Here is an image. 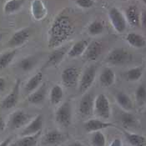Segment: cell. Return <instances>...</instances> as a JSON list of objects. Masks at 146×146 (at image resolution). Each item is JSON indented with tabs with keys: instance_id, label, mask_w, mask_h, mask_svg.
<instances>
[{
	"instance_id": "1",
	"label": "cell",
	"mask_w": 146,
	"mask_h": 146,
	"mask_svg": "<svg viewBox=\"0 0 146 146\" xmlns=\"http://www.w3.org/2000/svg\"><path fill=\"white\" fill-rule=\"evenodd\" d=\"M74 32V25L71 19L67 14L60 13L52 23L49 33L48 45L50 48H58L63 44Z\"/></svg>"
},
{
	"instance_id": "2",
	"label": "cell",
	"mask_w": 146,
	"mask_h": 146,
	"mask_svg": "<svg viewBox=\"0 0 146 146\" xmlns=\"http://www.w3.org/2000/svg\"><path fill=\"white\" fill-rule=\"evenodd\" d=\"M94 113L102 119H109L111 115V107L108 97L104 94H100L94 99Z\"/></svg>"
},
{
	"instance_id": "3",
	"label": "cell",
	"mask_w": 146,
	"mask_h": 146,
	"mask_svg": "<svg viewBox=\"0 0 146 146\" xmlns=\"http://www.w3.org/2000/svg\"><path fill=\"white\" fill-rule=\"evenodd\" d=\"M131 54L123 48L113 49L106 58V62L111 65H123L131 60Z\"/></svg>"
},
{
	"instance_id": "4",
	"label": "cell",
	"mask_w": 146,
	"mask_h": 146,
	"mask_svg": "<svg viewBox=\"0 0 146 146\" xmlns=\"http://www.w3.org/2000/svg\"><path fill=\"white\" fill-rule=\"evenodd\" d=\"M55 121L57 124L68 127L72 123V106L68 101L62 104L55 112Z\"/></svg>"
},
{
	"instance_id": "5",
	"label": "cell",
	"mask_w": 146,
	"mask_h": 146,
	"mask_svg": "<svg viewBox=\"0 0 146 146\" xmlns=\"http://www.w3.org/2000/svg\"><path fill=\"white\" fill-rule=\"evenodd\" d=\"M109 19L110 20L113 28L117 33H124L126 29L127 21L122 12L119 9L113 7L109 11Z\"/></svg>"
},
{
	"instance_id": "6",
	"label": "cell",
	"mask_w": 146,
	"mask_h": 146,
	"mask_svg": "<svg viewBox=\"0 0 146 146\" xmlns=\"http://www.w3.org/2000/svg\"><path fill=\"white\" fill-rule=\"evenodd\" d=\"M96 71H97L96 67L94 65H91L90 67L87 68L84 70V72L83 73L82 77L79 80V92L82 94L86 93L90 90V87L93 85L95 78H96Z\"/></svg>"
},
{
	"instance_id": "7",
	"label": "cell",
	"mask_w": 146,
	"mask_h": 146,
	"mask_svg": "<svg viewBox=\"0 0 146 146\" xmlns=\"http://www.w3.org/2000/svg\"><path fill=\"white\" fill-rule=\"evenodd\" d=\"M20 85H21V80L19 79H16L15 84L11 91L9 92V94L0 103V107L2 109L10 110L18 104L19 98Z\"/></svg>"
},
{
	"instance_id": "8",
	"label": "cell",
	"mask_w": 146,
	"mask_h": 146,
	"mask_svg": "<svg viewBox=\"0 0 146 146\" xmlns=\"http://www.w3.org/2000/svg\"><path fill=\"white\" fill-rule=\"evenodd\" d=\"M30 115L22 110H15L9 117V126L12 129H20L29 122Z\"/></svg>"
},
{
	"instance_id": "9",
	"label": "cell",
	"mask_w": 146,
	"mask_h": 146,
	"mask_svg": "<svg viewBox=\"0 0 146 146\" xmlns=\"http://www.w3.org/2000/svg\"><path fill=\"white\" fill-rule=\"evenodd\" d=\"M79 74L80 70L75 66H68L64 68L61 74V80L63 84L67 88L77 85Z\"/></svg>"
},
{
	"instance_id": "10",
	"label": "cell",
	"mask_w": 146,
	"mask_h": 146,
	"mask_svg": "<svg viewBox=\"0 0 146 146\" xmlns=\"http://www.w3.org/2000/svg\"><path fill=\"white\" fill-rule=\"evenodd\" d=\"M30 37V29L23 28L14 32L8 42V45L10 48H18L24 44Z\"/></svg>"
},
{
	"instance_id": "11",
	"label": "cell",
	"mask_w": 146,
	"mask_h": 146,
	"mask_svg": "<svg viewBox=\"0 0 146 146\" xmlns=\"http://www.w3.org/2000/svg\"><path fill=\"white\" fill-rule=\"evenodd\" d=\"M94 98L90 93H84L79 102V112L85 117H90L94 113Z\"/></svg>"
},
{
	"instance_id": "12",
	"label": "cell",
	"mask_w": 146,
	"mask_h": 146,
	"mask_svg": "<svg viewBox=\"0 0 146 146\" xmlns=\"http://www.w3.org/2000/svg\"><path fill=\"white\" fill-rule=\"evenodd\" d=\"M43 124H44L43 116L40 114L37 115L31 121H29L25 125V127L21 131V136L35 135L38 132H41L42 128H43Z\"/></svg>"
},
{
	"instance_id": "13",
	"label": "cell",
	"mask_w": 146,
	"mask_h": 146,
	"mask_svg": "<svg viewBox=\"0 0 146 146\" xmlns=\"http://www.w3.org/2000/svg\"><path fill=\"white\" fill-rule=\"evenodd\" d=\"M46 95H47V85L45 83H43L37 90H35L29 94L27 98V101L31 104L39 105L44 103Z\"/></svg>"
},
{
	"instance_id": "14",
	"label": "cell",
	"mask_w": 146,
	"mask_h": 146,
	"mask_svg": "<svg viewBox=\"0 0 146 146\" xmlns=\"http://www.w3.org/2000/svg\"><path fill=\"white\" fill-rule=\"evenodd\" d=\"M31 14L35 20L41 21L47 16L48 10L42 0H33L30 5Z\"/></svg>"
},
{
	"instance_id": "15",
	"label": "cell",
	"mask_w": 146,
	"mask_h": 146,
	"mask_svg": "<svg viewBox=\"0 0 146 146\" xmlns=\"http://www.w3.org/2000/svg\"><path fill=\"white\" fill-rule=\"evenodd\" d=\"M110 127H114V124L110 122L103 121L99 119H90L84 124V129L88 133L101 131L102 129H104Z\"/></svg>"
},
{
	"instance_id": "16",
	"label": "cell",
	"mask_w": 146,
	"mask_h": 146,
	"mask_svg": "<svg viewBox=\"0 0 146 146\" xmlns=\"http://www.w3.org/2000/svg\"><path fill=\"white\" fill-rule=\"evenodd\" d=\"M68 48L64 47H59L58 48H55L53 53L48 56L46 63H45L44 68L54 67L58 65L64 58L65 54H67Z\"/></svg>"
},
{
	"instance_id": "17",
	"label": "cell",
	"mask_w": 146,
	"mask_h": 146,
	"mask_svg": "<svg viewBox=\"0 0 146 146\" xmlns=\"http://www.w3.org/2000/svg\"><path fill=\"white\" fill-rule=\"evenodd\" d=\"M103 51V44L100 41H93L89 44L84 54L85 58L90 61H95L101 55Z\"/></svg>"
},
{
	"instance_id": "18",
	"label": "cell",
	"mask_w": 146,
	"mask_h": 146,
	"mask_svg": "<svg viewBox=\"0 0 146 146\" xmlns=\"http://www.w3.org/2000/svg\"><path fill=\"white\" fill-rule=\"evenodd\" d=\"M114 97L117 104L124 111L131 112L134 110V103L132 101L131 98L124 92H121V91L117 92Z\"/></svg>"
},
{
	"instance_id": "19",
	"label": "cell",
	"mask_w": 146,
	"mask_h": 146,
	"mask_svg": "<svg viewBox=\"0 0 146 146\" xmlns=\"http://www.w3.org/2000/svg\"><path fill=\"white\" fill-rule=\"evenodd\" d=\"M64 140V135L58 130H51L47 132L43 139L45 145L54 146L61 144Z\"/></svg>"
},
{
	"instance_id": "20",
	"label": "cell",
	"mask_w": 146,
	"mask_h": 146,
	"mask_svg": "<svg viewBox=\"0 0 146 146\" xmlns=\"http://www.w3.org/2000/svg\"><path fill=\"white\" fill-rule=\"evenodd\" d=\"M42 131L35 135L21 136L19 139L10 144L9 146H37L38 141L41 136Z\"/></svg>"
},
{
	"instance_id": "21",
	"label": "cell",
	"mask_w": 146,
	"mask_h": 146,
	"mask_svg": "<svg viewBox=\"0 0 146 146\" xmlns=\"http://www.w3.org/2000/svg\"><path fill=\"white\" fill-rule=\"evenodd\" d=\"M125 19L132 27H137L140 24V13L138 8L135 5H130L125 11Z\"/></svg>"
},
{
	"instance_id": "22",
	"label": "cell",
	"mask_w": 146,
	"mask_h": 146,
	"mask_svg": "<svg viewBox=\"0 0 146 146\" xmlns=\"http://www.w3.org/2000/svg\"><path fill=\"white\" fill-rule=\"evenodd\" d=\"M89 42L85 39H81L76 42L73 45L70 49L68 51L67 54L69 58H78L84 54L88 45Z\"/></svg>"
},
{
	"instance_id": "23",
	"label": "cell",
	"mask_w": 146,
	"mask_h": 146,
	"mask_svg": "<svg viewBox=\"0 0 146 146\" xmlns=\"http://www.w3.org/2000/svg\"><path fill=\"white\" fill-rule=\"evenodd\" d=\"M44 74L42 72H38L33 75L30 79L27 81L24 86V90L27 94H30L35 90H37L43 83Z\"/></svg>"
},
{
	"instance_id": "24",
	"label": "cell",
	"mask_w": 146,
	"mask_h": 146,
	"mask_svg": "<svg viewBox=\"0 0 146 146\" xmlns=\"http://www.w3.org/2000/svg\"><path fill=\"white\" fill-rule=\"evenodd\" d=\"M100 82L103 87H110L115 82V73L111 68H104L100 75Z\"/></svg>"
},
{
	"instance_id": "25",
	"label": "cell",
	"mask_w": 146,
	"mask_h": 146,
	"mask_svg": "<svg viewBox=\"0 0 146 146\" xmlns=\"http://www.w3.org/2000/svg\"><path fill=\"white\" fill-rule=\"evenodd\" d=\"M25 0H7L3 5V13L7 15L13 14L23 8Z\"/></svg>"
},
{
	"instance_id": "26",
	"label": "cell",
	"mask_w": 146,
	"mask_h": 146,
	"mask_svg": "<svg viewBox=\"0 0 146 146\" xmlns=\"http://www.w3.org/2000/svg\"><path fill=\"white\" fill-rule=\"evenodd\" d=\"M126 41L129 44L136 48H144L146 45V39L141 34L135 32L129 33L126 36Z\"/></svg>"
},
{
	"instance_id": "27",
	"label": "cell",
	"mask_w": 146,
	"mask_h": 146,
	"mask_svg": "<svg viewBox=\"0 0 146 146\" xmlns=\"http://www.w3.org/2000/svg\"><path fill=\"white\" fill-rule=\"evenodd\" d=\"M124 136L131 146H146V138L141 135L124 131Z\"/></svg>"
},
{
	"instance_id": "28",
	"label": "cell",
	"mask_w": 146,
	"mask_h": 146,
	"mask_svg": "<svg viewBox=\"0 0 146 146\" xmlns=\"http://www.w3.org/2000/svg\"><path fill=\"white\" fill-rule=\"evenodd\" d=\"M17 54L16 49L7 50L0 54V69H4L10 65Z\"/></svg>"
},
{
	"instance_id": "29",
	"label": "cell",
	"mask_w": 146,
	"mask_h": 146,
	"mask_svg": "<svg viewBox=\"0 0 146 146\" xmlns=\"http://www.w3.org/2000/svg\"><path fill=\"white\" fill-rule=\"evenodd\" d=\"M37 58L35 56H27L24 57L19 60L18 63V67L23 72L31 71L35 65L37 64Z\"/></svg>"
},
{
	"instance_id": "30",
	"label": "cell",
	"mask_w": 146,
	"mask_h": 146,
	"mask_svg": "<svg viewBox=\"0 0 146 146\" xmlns=\"http://www.w3.org/2000/svg\"><path fill=\"white\" fill-rule=\"evenodd\" d=\"M120 122L124 128H134L138 125V119L131 112L124 111L120 115Z\"/></svg>"
},
{
	"instance_id": "31",
	"label": "cell",
	"mask_w": 146,
	"mask_h": 146,
	"mask_svg": "<svg viewBox=\"0 0 146 146\" xmlns=\"http://www.w3.org/2000/svg\"><path fill=\"white\" fill-rule=\"evenodd\" d=\"M64 97V90L60 85H54L50 91V103L53 105H58Z\"/></svg>"
},
{
	"instance_id": "32",
	"label": "cell",
	"mask_w": 146,
	"mask_h": 146,
	"mask_svg": "<svg viewBox=\"0 0 146 146\" xmlns=\"http://www.w3.org/2000/svg\"><path fill=\"white\" fill-rule=\"evenodd\" d=\"M125 75H126V79L129 81H132V82L138 81L143 75V68L138 66V67L129 68L126 72Z\"/></svg>"
},
{
	"instance_id": "33",
	"label": "cell",
	"mask_w": 146,
	"mask_h": 146,
	"mask_svg": "<svg viewBox=\"0 0 146 146\" xmlns=\"http://www.w3.org/2000/svg\"><path fill=\"white\" fill-rule=\"evenodd\" d=\"M135 100L139 105H143L146 103V84H139L135 90Z\"/></svg>"
},
{
	"instance_id": "34",
	"label": "cell",
	"mask_w": 146,
	"mask_h": 146,
	"mask_svg": "<svg viewBox=\"0 0 146 146\" xmlns=\"http://www.w3.org/2000/svg\"><path fill=\"white\" fill-rule=\"evenodd\" d=\"M104 26L103 23L99 20H94L88 26V33L92 36H96L101 34L104 32Z\"/></svg>"
},
{
	"instance_id": "35",
	"label": "cell",
	"mask_w": 146,
	"mask_h": 146,
	"mask_svg": "<svg viewBox=\"0 0 146 146\" xmlns=\"http://www.w3.org/2000/svg\"><path fill=\"white\" fill-rule=\"evenodd\" d=\"M91 144L93 146H105L106 138L102 131H96L91 133Z\"/></svg>"
},
{
	"instance_id": "36",
	"label": "cell",
	"mask_w": 146,
	"mask_h": 146,
	"mask_svg": "<svg viewBox=\"0 0 146 146\" xmlns=\"http://www.w3.org/2000/svg\"><path fill=\"white\" fill-rule=\"evenodd\" d=\"M75 3L82 9H90L93 7L94 0H75Z\"/></svg>"
},
{
	"instance_id": "37",
	"label": "cell",
	"mask_w": 146,
	"mask_h": 146,
	"mask_svg": "<svg viewBox=\"0 0 146 146\" xmlns=\"http://www.w3.org/2000/svg\"><path fill=\"white\" fill-rule=\"evenodd\" d=\"M140 24L143 28L146 29V12H142L140 14Z\"/></svg>"
},
{
	"instance_id": "38",
	"label": "cell",
	"mask_w": 146,
	"mask_h": 146,
	"mask_svg": "<svg viewBox=\"0 0 146 146\" xmlns=\"http://www.w3.org/2000/svg\"><path fill=\"white\" fill-rule=\"evenodd\" d=\"M110 146H123V142L120 139L116 138L112 141V143L110 145Z\"/></svg>"
},
{
	"instance_id": "39",
	"label": "cell",
	"mask_w": 146,
	"mask_h": 146,
	"mask_svg": "<svg viewBox=\"0 0 146 146\" xmlns=\"http://www.w3.org/2000/svg\"><path fill=\"white\" fill-rule=\"evenodd\" d=\"M6 88V79L3 77H0V93L4 91Z\"/></svg>"
},
{
	"instance_id": "40",
	"label": "cell",
	"mask_w": 146,
	"mask_h": 146,
	"mask_svg": "<svg viewBox=\"0 0 146 146\" xmlns=\"http://www.w3.org/2000/svg\"><path fill=\"white\" fill-rule=\"evenodd\" d=\"M12 142V137H8L0 143V146H9Z\"/></svg>"
},
{
	"instance_id": "41",
	"label": "cell",
	"mask_w": 146,
	"mask_h": 146,
	"mask_svg": "<svg viewBox=\"0 0 146 146\" xmlns=\"http://www.w3.org/2000/svg\"><path fill=\"white\" fill-rule=\"evenodd\" d=\"M6 128V123H5V120L3 119V116L0 115V132L3 131Z\"/></svg>"
},
{
	"instance_id": "42",
	"label": "cell",
	"mask_w": 146,
	"mask_h": 146,
	"mask_svg": "<svg viewBox=\"0 0 146 146\" xmlns=\"http://www.w3.org/2000/svg\"><path fill=\"white\" fill-rule=\"evenodd\" d=\"M68 146H86L84 145V144H82L81 142H79V141H75V142H74V143H72V144H70Z\"/></svg>"
},
{
	"instance_id": "43",
	"label": "cell",
	"mask_w": 146,
	"mask_h": 146,
	"mask_svg": "<svg viewBox=\"0 0 146 146\" xmlns=\"http://www.w3.org/2000/svg\"><path fill=\"white\" fill-rule=\"evenodd\" d=\"M2 38H3V34H2V33L0 32V41L2 40Z\"/></svg>"
},
{
	"instance_id": "44",
	"label": "cell",
	"mask_w": 146,
	"mask_h": 146,
	"mask_svg": "<svg viewBox=\"0 0 146 146\" xmlns=\"http://www.w3.org/2000/svg\"><path fill=\"white\" fill-rule=\"evenodd\" d=\"M142 2H143L144 3H145L146 4V0H142Z\"/></svg>"
},
{
	"instance_id": "45",
	"label": "cell",
	"mask_w": 146,
	"mask_h": 146,
	"mask_svg": "<svg viewBox=\"0 0 146 146\" xmlns=\"http://www.w3.org/2000/svg\"><path fill=\"white\" fill-rule=\"evenodd\" d=\"M119 1H127V0H119Z\"/></svg>"
},
{
	"instance_id": "46",
	"label": "cell",
	"mask_w": 146,
	"mask_h": 146,
	"mask_svg": "<svg viewBox=\"0 0 146 146\" xmlns=\"http://www.w3.org/2000/svg\"><path fill=\"white\" fill-rule=\"evenodd\" d=\"M145 115H146V108H145Z\"/></svg>"
}]
</instances>
